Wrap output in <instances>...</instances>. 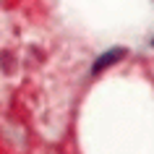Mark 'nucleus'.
<instances>
[{
    "label": "nucleus",
    "mask_w": 154,
    "mask_h": 154,
    "mask_svg": "<svg viewBox=\"0 0 154 154\" xmlns=\"http://www.w3.org/2000/svg\"><path fill=\"white\" fill-rule=\"evenodd\" d=\"M125 55V50H112V52H107V55H102L97 60V63H94V68H91V71L94 73H102L107 68V65H112V63H118V60H120V57Z\"/></svg>",
    "instance_id": "1"
}]
</instances>
